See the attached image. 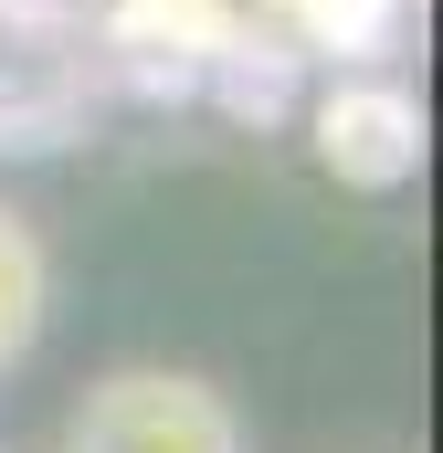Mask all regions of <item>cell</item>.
<instances>
[{
	"label": "cell",
	"mask_w": 443,
	"mask_h": 453,
	"mask_svg": "<svg viewBox=\"0 0 443 453\" xmlns=\"http://www.w3.org/2000/svg\"><path fill=\"white\" fill-rule=\"evenodd\" d=\"M317 169L348 190H401L423 169V106L401 85H369V74L317 96Z\"/></svg>",
	"instance_id": "obj_3"
},
{
	"label": "cell",
	"mask_w": 443,
	"mask_h": 453,
	"mask_svg": "<svg viewBox=\"0 0 443 453\" xmlns=\"http://www.w3.org/2000/svg\"><path fill=\"white\" fill-rule=\"evenodd\" d=\"M53 453H253V422L212 369L127 358L74 390V411L53 422Z\"/></svg>",
	"instance_id": "obj_1"
},
{
	"label": "cell",
	"mask_w": 443,
	"mask_h": 453,
	"mask_svg": "<svg viewBox=\"0 0 443 453\" xmlns=\"http://www.w3.org/2000/svg\"><path fill=\"white\" fill-rule=\"evenodd\" d=\"M0 453H11V443H0Z\"/></svg>",
	"instance_id": "obj_5"
},
{
	"label": "cell",
	"mask_w": 443,
	"mask_h": 453,
	"mask_svg": "<svg viewBox=\"0 0 443 453\" xmlns=\"http://www.w3.org/2000/svg\"><path fill=\"white\" fill-rule=\"evenodd\" d=\"M106 53L74 0H0V158H53L96 127Z\"/></svg>",
	"instance_id": "obj_2"
},
{
	"label": "cell",
	"mask_w": 443,
	"mask_h": 453,
	"mask_svg": "<svg viewBox=\"0 0 443 453\" xmlns=\"http://www.w3.org/2000/svg\"><path fill=\"white\" fill-rule=\"evenodd\" d=\"M43 327H53V242L21 201H0V380L43 348Z\"/></svg>",
	"instance_id": "obj_4"
}]
</instances>
